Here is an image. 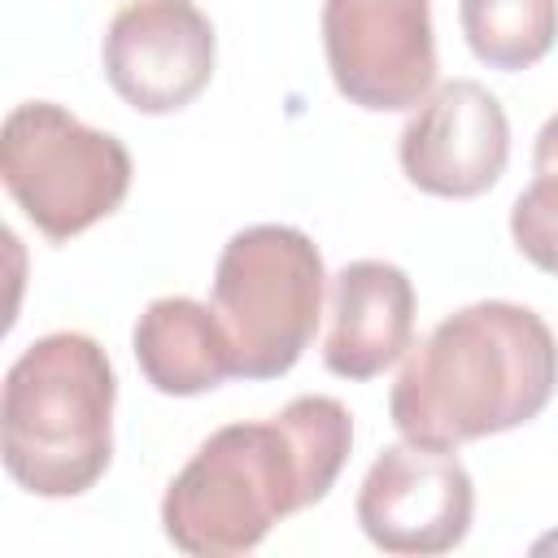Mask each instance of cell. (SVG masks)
<instances>
[{"label": "cell", "mask_w": 558, "mask_h": 558, "mask_svg": "<svg viewBox=\"0 0 558 558\" xmlns=\"http://www.w3.org/2000/svg\"><path fill=\"white\" fill-rule=\"evenodd\" d=\"M323 52L349 105L418 109L436 87L432 0H323Z\"/></svg>", "instance_id": "8992f818"}, {"label": "cell", "mask_w": 558, "mask_h": 558, "mask_svg": "<svg viewBox=\"0 0 558 558\" xmlns=\"http://www.w3.org/2000/svg\"><path fill=\"white\" fill-rule=\"evenodd\" d=\"M118 379L83 331H48L17 353L0 397V453L35 497L87 493L113 458Z\"/></svg>", "instance_id": "3957f363"}, {"label": "cell", "mask_w": 558, "mask_h": 558, "mask_svg": "<svg viewBox=\"0 0 558 558\" xmlns=\"http://www.w3.org/2000/svg\"><path fill=\"white\" fill-rule=\"evenodd\" d=\"M323 288V253L301 227L257 222L222 244L209 305L244 379H279L301 362L318 331Z\"/></svg>", "instance_id": "277c9868"}, {"label": "cell", "mask_w": 558, "mask_h": 558, "mask_svg": "<svg viewBox=\"0 0 558 558\" xmlns=\"http://www.w3.org/2000/svg\"><path fill=\"white\" fill-rule=\"evenodd\" d=\"M397 157L405 179L445 201L484 196L510 161V122L501 100L475 78L440 83L401 126Z\"/></svg>", "instance_id": "9c48e42d"}, {"label": "cell", "mask_w": 558, "mask_h": 558, "mask_svg": "<svg viewBox=\"0 0 558 558\" xmlns=\"http://www.w3.org/2000/svg\"><path fill=\"white\" fill-rule=\"evenodd\" d=\"M532 170H536V174H545V170H558V113H554V118H545V126L536 131Z\"/></svg>", "instance_id": "5bb4252c"}, {"label": "cell", "mask_w": 558, "mask_h": 558, "mask_svg": "<svg viewBox=\"0 0 558 558\" xmlns=\"http://www.w3.org/2000/svg\"><path fill=\"white\" fill-rule=\"evenodd\" d=\"M0 179L17 209L48 240L65 244L126 201L131 153L65 105L26 100L0 126Z\"/></svg>", "instance_id": "5b68a950"}, {"label": "cell", "mask_w": 558, "mask_h": 558, "mask_svg": "<svg viewBox=\"0 0 558 558\" xmlns=\"http://www.w3.org/2000/svg\"><path fill=\"white\" fill-rule=\"evenodd\" d=\"M414 340V283L401 266L362 257L331 279L323 366L340 379L384 375Z\"/></svg>", "instance_id": "30bf717a"}, {"label": "cell", "mask_w": 558, "mask_h": 558, "mask_svg": "<svg viewBox=\"0 0 558 558\" xmlns=\"http://www.w3.org/2000/svg\"><path fill=\"white\" fill-rule=\"evenodd\" d=\"M558 388L549 323L514 301H475L440 318L410 349L388 414L401 440L458 449L536 418Z\"/></svg>", "instance_id": "7a4b0ae2"}, {"label": "cell", "mask_w": 558, "mask_h": 558, "mask_svg": "<svg viewBox=\"0 0 558 558\" xmlns=\"http://www.w3.org/2000/svg\"><path fill=\"white\" fill-rule=\"evenodd\" d=\"M353 449V418L336 397H292L275 418L227 423L161 497V527L192 558H235L266 532L323 501Z\"/></svg>", "instance_id": "6da1fadb"}, {"label": "cell", "mask_w": 558, "mask_h": 558, "mask_svg": "<svg viewBox=\"0 0 558 558\" xmlns=\"http://www.w3.org/2000/svg\"><path fill=\"white\" fill-rule=\"evenodd\" d=\"M471 52L488 70H527L558 39V0H458Z\"/></svg>", "instance_id": "7c38bea8"}, {"label": "cell", "mask_w": 558, "mask_h": 558, "mask_svg": "<svg viewBox=\"0 0 558 558\" xmlns=\"http://www.w3.org/2000/svg\"><path fill=\"white\" fill-rule=\"evenodd\" d=\"M471 514L475 488L453 449L388 445L357 488V523L384 554H449L466 541Z\"/></svg>", "instance_id": "52a82bcc"}, {"label": "cell", "mask_w": 558, "mask_h": 558, "mask_svg": "<svg viewBox=\"0 0 558 558\" xmlns=\"http://www.w3.org/2000/svg\"><path fill=\"white\" fill-rule=\"evenodd\" d=\"M214 22L192 0H131L105 31V78L135 113H179L214 78Z\"/></svg>", "instance_id": "ba28073f"}, {"label": "cell", "mask_w": 558, "mask_h": 558, "mask_svg": "<svg viewBox=\"0 0 558 558\" xmlns=\"http://www.w3.org/2000/svg\"><path fill=\"white\" fill-rule=\"evenodd\" d=\"M514 248L545 275H558V170L536 174L510 209Z\"/></svg>", "instance_id": "4fadbf2b"}, {"label": "cell", "mask_w": 558, "mask_h": 558, "mask_svg": "<svg viewBox=\"0 0 558 558\" xmlns=\"http://www.w3.org/2000/svg\"><path fill=\"white\" fill-rule=\"evenodd\" d=\"M131 349L144 379L166 397H196L240 375L222 318L214 314V305H201L192 296L148 301L131 331Z\"/></svg>", "instance_id": "8fae6325"}]
</instances>
